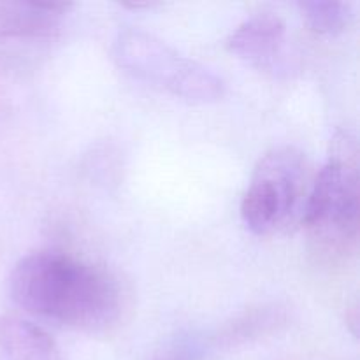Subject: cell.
<instances>
[{
  "instance_id": "obj_3",
  "label": "cell",
  "mask_w": 360,
  "mask_h": 360,
  "mask_svg": "<svg viewBox=\"0 0 360 360\" xmlns=\"http://www.w3.org/2000/svg\"><path fill=\"white\" fill-rule=\"evenodd\" d=\"M111 53L127 74L190 104H211L225 95V81L210 67L179 55L164 41L139 28L120 32Z\"/></svg>"
},
{
  "instance_id": "obj_10",
  "label": "cell",
  "mask_w": 360,
  "mask_h": 360,
  "mask_svg": "<svg viewBox=\"0 0 360 360\" xmlns=\"http://www.w3.org/2000/svg\"><path fill=\"white\" fill-rule=\"evenodd\" d=\"M153 360H200L199 348L192 341H176L155 355Z\"/></svg>"
},
{
  "instance_id": "obj_4",
  "label": "cell",
  "mask_w": 360,
  "mask_h": 360,
  "mask_svg": "<svg viewBox=\"0 0 360 360\" xmlns=\"http://www.w3.org/2000/svg\"><path fill=\"white\" fill-rule=\"evenodd\" d=\"M308 162L294 146L267 151L255 165L241 200V218L255 236H269L288 225L308 199Z\"/></svg>"
},
{
  "instance_id": "obj_5",
  "label": "cell",
  "mask_w": 360,
  "mask_h": 360,
  "mask_svg": "<svg viewBox=\"0 0 360 360\" xmlns=\"http://www.w3.org/2000/svg\"><path fill=\"white\" fill-rule=\"evenodd\" d=\"M287 27L273 13H259L243 21L225 41L229 51L264 70H274L283 58Z\"/></svg>"
},
{
  "instance_id": "obj_8",
  "label": "cell",
  "mask_w": 360,
  "mask_h": 360,
  "mask_svg": "<svg viewBox=\"0 0 360 360\" xmlns=\"http://www.w3.org/2000/svg\"><path fill=\"white\" fill-rule=\"evenodd\" d=\"M288 320H290V313L287 306L280 302L260 304L257 308L239 313L231 322L225 323L218 330L214 341L218 347H238V345L250 343V341L278 333L285 326H288Z\"/></svg>"
},
{
  "instance_id": "obj_9",
  "label": "cell",
  "mask_w": 360,
  "mask_h": 360,
  "mask_svg": "<svg viewBox=\"0 0 360 360\" xmlns=\"http://www.w3.org/2000/svg\"><path fill=\"white\" fill-rule=\"evenodd\" d=\"M302 16L316 34L338 35L350 27L354 20V7L348 2H327V0H309L301 2Z\"/></svg>"
},
{
  "instance_id": "obj_2",
  "label": "cell",
  "mask_w": 360,
  "mask_h": 360,
  "mask_svg": "<svg viewBox=\"0 0 360 360\" xmlns=\"http://www.w3.org/2000/svg\"><path fill=\"white\" fill-rule=\"evenodd\" d=\"M359 146L350 132H338L327 162L308 192L302 224L313 252L327 262L348 259L359 239Z\"/></svg>"
},
{
  "instance_id": "obj_1",
  "label": "cell",
  "mask_w": 360,
  "mask_h": 360,
  "mask_svg": "<svg viewBox=\"0 0 360 360\" xmlns=\"http://www.w3.org/2000/svg\"><path fill=\"white\" fill-rule=\"evenodd\" d=\"M9 294L28 315L86 333L115 326L123 309L122 287L109 271L56 250L18 260Z\"/></svg>"
},
{
  "instance_id": "obj_6",
  "label": "cell",
  "mask_w": 360,
  "mask_h": 360,
  "mask_svg": "<svg viewBox=\"0 0 360 360\" xmlns=\"http://www.w3.org/2000/svg\"><path fill=\"white\" fill-rule=\"evenodd\" d=\"M70 7L65 2H0V41L51 37Z\"/></svg>"
},
{
  "instance_id": "obj_7",
  "label": "cell",
  "mask_w": 360,
  "mask_h": 360,
  "mask_svg": "<svg viewBox=\"0 0 360 360\" xmlns=\"http://www.w3.org/2000/svg\"><path fill=\"white\" fill-rule=\"evenodd\" d=\"M0 360H65L58 345L30 320L0 315Z\"/></svg>"
}]
</instances>
